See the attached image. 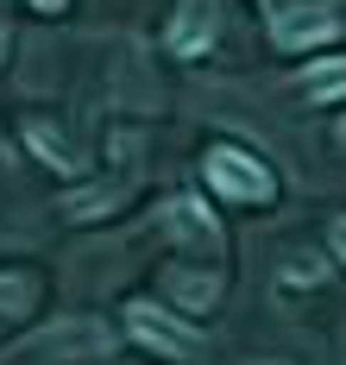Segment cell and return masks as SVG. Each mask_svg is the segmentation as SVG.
I'll use <instances>...</instances> for the list:
<instances>
[{
    "instance_id": "cell-14",
    "label": "cell",
    "mask_w": 346,
    "mask_h": 365,
    "mask_svg": "<svg viewBox=\"0 0 346 365\" xmlns=\"http://www.w3.org/2000/svg\"><path fill=\"white\" fill-rule=\"evenodd\" d=\"M0 44H6V32H0Z\"/></svg>"
},
{
    "instance_id": "cell-6",
    "label": "cell",
    "mask_w": 346,
    "mask_h": 365,
    "mask_svg": "<svg viewBox=\"0 0 346 365\" xmlns=\"http://www.w3.org/2000/svg\"><path fill=\"white\" fill-rule=\"evenodd\" d=\"M164 220H170V233H177V240H189V246H221V227H214V220H208V208H201V202H189V195H183V202H170V208H164Z\"/></svg>"
},
{
    "instance_id": "cell-4",
    "label": "cell",
    "mask_w": 346,
    "mask_h": 365,
    "mask_svg": "<svg viewBox=\"0 0 346 365\" xmlns=\"http://www.w3.org/2000/svg\"><path fill=\"white\" fill-rule=\"evenodd\" d=\"M108 346H114V334L101 328V322H70V328H51L38 340V353H88V359L108 353Z\"/></svg>"
},
{
    "instance_id": "cell-7",
    "label": "cell",
    "mask_w": 346,
    "mask_h": 365,
    "mask_svg": "<svg viewBox=\"0 0 346 365\" xmlns=\"http://www.w3.org/2000/svg\"><path fill=\"white\" fill-rule=\"evenodd\" d=\"M120 202H126V177H108V182H95V189H76V195L63 202V215L95 220V215H108V208H120Z\"/></svg>"
},
{
    "instance_id": "cell-8",
    "label": "cell",
    "mask_w": 346,
    "mask_h": 365,
    "mask_svg": "<svg viewBox=\"0 0 346 365\" xmlns=\"http://www.w3.org/2000/svg\"><path fill=\"white\" fill-rule=\"evenodd\" d=\"M170 296H177L183 309H208V302L221 296V277H214V271H170Z\"/></svg>"
},
{
    "instance_id": "cell-9",
    "label": "cell",
    "mask_w": 346,
    "mask_h": 365,
    "mask_svg": "<svg viewBox=\"0 0 346 365\" xmlns=\"http://www.w3.org/2000/svg\"><path fill=\"white\" fill-rule=\"evenodd\" d=\"M303 88L315 95V101H334V95H346V57H327V63H315V70L303 76Z\"/></svg>"
},
{
    "instance_id": "cell-12",
    "label": "cell",
    "mask_w": 346,
    "mask_h": 365,
    "mask_svg": "<svg viewBox=\"0 0 346 365\" xmlns=\"http://www.w3.org/2000/svg\"><path fill=\"white\" fill-rule=\"evenodd\" d=\"M334 252H340V258H346V215H340V220H334Z\"/></svg>"
},
{
    "instance_id": "cell-13",
    "label": "cell",
    "mask_w": 346,
    "mask_h": 365,
    "mask_svg": "<svg viewBox=\"0 0 346 365\" xmlns=\"http://www.w3.org/2000/svg\"><path fill=\"white\" fill-rule=\"evenodd\" d=\"M32 6H38V13H63V0H32Z\"/></svg>"
},
{
    "instance_id": "cell-1",
    "label": "cell",
    "mask_w": 346,
    "mask_h": 365,
    "mask_svg": "<svg viewBox=\"0 0 346 365\" xmlns=\"http://www.w3.org/2000/svg\"><path fill=\"white\" fill-rule=\"evenodd\" d=\"M201 170H208V182H214L227 202H271V195H277V177L239 145H214L201 158Z\"/></svg>"
},
{
    "instance_id": "cell-5",
    "label": "cell",
    "mask_w": 346,
    "mask_h": 365,
    "mask_svg": "<svg viewBox=\"0 0 346 365\" xmlns=\"http://www.w3.org/2000/svg\"><path fill=\"white\" fill-rule=\"evenodd\" d=\"M208 38H214V0H189V6L177 13V26H170V51H177V57H195Z\"/></svg>"
},
{
    "instance_id": "cell-10",
    "label": "cell",
    "mask_w": 346,
    "mask_h": 365,
    "mask_svg": "<svg viewBox=\"0 0 346 365\" xmlns=\"http://www.w3.org/2000/svg\"><path fill=\"white\" fill-rule=\"evenodd\" d=\"M26 145H32V151H44V158H51V170H76V151L63 145V139H57V133H51L44 120H32V126H26Z\"/></svg>"
},
{
    "instance_id": "cell-3",
    "label": "cell",
    "mask_w": 346,
    "mask_h": 365,
    "mask_svg": "<svg viewBox=\"0 0 346 365\" xmlns=\"http://www.w3.org/2000/svg\"><path fill=\"white\" fill-rule=\"evenodd\" d=\"M126 328L139 334L145 346H157V353H189V346H195V328L170 322V315L152 309V302H132V309H126Z\"/></svg>"
},
{
    "instance_id": "cell-2",
    "label": "cell",
    "mask_w": 346,
    "mask_h": 365,
    "mask_svg": "<svg viewBox=\"0 0 346 365\" xmlns=\"http://www.w3.org/2000/svg\"><path fill=\"white\" fill-rule=\"evenodd\" d=\"M334 32H340V19H334L327 6H290V13H277V26H271L277 51H308V44H334Z\"/></svg>"
},
{
    "instance_id": "cell-11",
    "label": "cell",
    "mask_w": 346,
    "mask_h": 365,
    "mask_svg": "<svg viewBox=\"0 0 346 365\" xmlns=\"http://www.w3.org/2000/svg\"><path fill=\"white\" fill-rule=\"evenodd\" d=\"M0 309H6V315H26V309H32V284H26V277H0Z\"/></svg>"
}]
</instances>
